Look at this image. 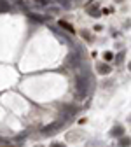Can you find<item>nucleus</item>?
I'll use <instances>...</instances> for the list:
<instances>
[{
    "instance_id": "nucleus-1",
    "label": "nucleus",
    "mask_w": 131,
    "mask_h": 147,
    "mask_svg": "<svg viewBox=\"0 0 131 147\" xmlns=\"http://www.w3.org/2000/svg\"><path fill=\"white\" fill-rule=\"evenodd\" d=\"M91 86H93L91 74L89 72H79V76H77V96L84 98L91 91Z\"/></svg>"
},
{
    "instance_id": "nucleus-2",
    "label": "nucleus",
    "mask_w": 131,
    "mask_h": 147,
    "mask_svg": "<svg viewBox=\"0 0 131 147\" xmlns=\"http://www.w3.org/2000/svg\"><path fill=\"white\" fill-rule=\"evenodd\" d=\"M67 61H68L70 67H79V65H81V56H79V53H70L68 58H67Z\"/></svg>"
},
{
    "instance_id": "nucleus-3",
    "label": "nucleus",
    "mask_w": 131,
    "mask_h": 147,
    "mask_svg": "<svg viewBox=\"0 0 131 147\" xmlns=\"http://www.w3.org/2000/svg\"><path fill=\"white\" fill-rule=\"evenodd\" d=\"M61 126H63V123H61V121H56V123H52V124L46 126V128H44L42 131H44V135H51V133H54L56 130H60Z\"/></svg>"
},
{
    "instance_id": "nucleus-4",
    "label": "nucleus",
    "mask_w": 131,
    "mask_h": 147,
    "mask_svg": "<svg viewBox=\"0 0 131 147\" xmlns=\"http://www.w3.org/2000/svg\"><path fill=\"white\" fill-rule=\"evenodd\" d=\"M28 20L33 21V23H42V21L49 20V16H40V14H35V12H28Z\"/></svg>"
},
{
    "instance_id": "nucleus-5",
    "label": "nucleus",
    "mask_w": 131,
    "mask_h": 147,
    "mask_svg": "<svg viewBox=\"0 0 131 147\" xmlns=\"http://www.w3.org/2000/svg\"><path fill=\"white\" fill-rule=\"evenodd\" d=\"M122 133H124V128L121 124H116L114 128H112V131H110L112 137H122Z\"/></svg>"
},
{
    "instance_id": "nucleus-6",
    "label": "nucleus",
    "mask_w": 131,
    "mask_h": 147,
    "mask_svg": "<svg viewBox=\"0 0 131 147\" xmlns=\"http://www.w3.org/2000/svg\"><path fill=\"white\" fill-rule=\"evenodd\" d=\"M96 68H98V72L101 74V76H107V74H110V72H112L110 65H105V63H100V65H98Z\"/></svg>"
},
{
    "instance_id": "nucleus-7",
    "label": "nucleus",
    "mask_w": 131,
    "mask_h": 147,
    "mask_svg": "<svg viewBox=\"0 0 131 147\" xmlns=\"http://www.w3.org/2000/svg\"><path fill=\"white\" fill-rule=\"evenodd\" d=\"M7 11H11L9 2L7 0H0V12H7Z\"/></svg>"
},
{
    "instance_id": "nucleus-8",
    "label": "nucleus",
    "mask_w": 131,
    "mask_h": 147,
    "mask_svg": "<svg viewBox=\"0 0 131 147\" xmlns=\"http://www.w3.org/2000/svg\"><path fill=\"white\" fill-rule=\"evenodd\" d=\"M87 12L89 14H100V9H98V5H93V7H87Z\"/></svg>"
},
{
    "instance_id": "nucleus-9",
    "label": "nucleus",
    "mask_w": 131,
    "mask_h": 147,
    "mask_svg": "<svg viewBox=\"0 0 131 147\" xmlns=\"http://www.w3.org/2000/svg\"><path fill=\"white\" fill-rule=\"evenodd\" d=\"M131 144V138L129 137H122L121 138V145H129Z\"/></svg>"
},
{
    "instance_id": "nucleus-10",
    "label": "nucleus",
    "mask_w": 131,
    "mask_h": 147,
    "mask_svg": "<svg viewBox=\"0 0 131 147\" xmlns=\"http://www.w3.org/2000/svg\"><path fill=\"white\" fill-rule=\"evenodd\" d=\"M60 25H61V26H63V28H67V30H68V32H70V33H73V28H72V26H70V25H68V23H65V21H61V23H60Z\"/></svg>"
},
{
    "instance_id": "nucleus-11",
    "label": "nucleus",
    "mask_w": 131,
    "mask_h": 147,
    "mask_svg": "<svg viewBox=\"0 0 131 147\" xmlns=\"http://www.w3.org/2000/svg\"><path fill=\"white\" fill-rule=\"evenodd\" d=\"M58 2H60L65 9H70V2H68V0H58Z\"/></svg>"
},
{
    "instance_id": "nucleus-12",
    "label": "nucleus",
    "mask_w": 131,
    "mask_h": 147,
    "mask_svg": "<svg viewBox=\"0 0 131 147\" xmlns=\"http://www.w3.org/2000/svg\"><path fill=\"white\" fill-rule=\"evenodd\" d=\"M103 58L105 60H112V58H114V54H112V53H103Z\"/></svg>"
},
{
    "instance_id": "nucleus-13",
    "label": "nucleus",
    "mask_w": 131,
    "mask_h": 147,
    "mask_svg": "<svg viewBox=\"0 0 131 147\" xmlns=\"http://www.w3.org/2000/svg\"><path fill=\"white\" fill-rule=\"evenodd\" d=\"M128 68H129V70H131V63H129V65H128Z\"/></svg>"
},
{
    "instance_id": "nucleus-14",
    "label": "nucleus",
    "mask_w": 131,
    "mask_h": 147,
    "mask_svg": "<svg viewBox=\"0 0 131 147\" xmlns=\"http://www.w3.org/2000/svg\"><path fill=\"white\" fill-rule=\"evenodd\" d=\"M114 2H122V0H114Z\"/></svg>"
},
{
    "instance_id": "nucleus-15",
    "label": "nucleus",
    "mask_w": 131,
    "mask_h": 147,
    "mask_svg": "<svg viewBox=\"0 0 131 147\" xmlns=\"http://www.w3.org/2000/svg\"><path fill=\"white\" fill-rule=\"evenodd\" d=\"M129 121H131V116H129Z\"/></svg>"
}]
</instances>
